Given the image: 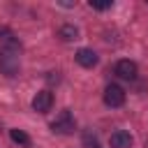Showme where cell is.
Returning <instances> with one entry per match:
<instances>
[{"label":"cell","instance_id":"1","mask_svg":"<svg viewBox=\"0 0 148 148\" xmlns=\"http://www.w3.org/2000/svg\"><path fill=\"white\" fill-rule=\"evenodd\" d=\"M7 44L0 49V72L5 76H16L18 69H21V62H18V44L12 39V37H5Z\"/></svg>","mask_w":148,"mask_h":148},{"label":"cell","instance_id":"2","mask_svg":"<svg viewBox=\"0 0 148 148\" xmlns=\"http://www.w3.org/2000/svg\"><path fill=\"white\" fill-rule=\"evenodd\" d=\"M51 130H53L56 134H72V132L76 130V120H74V116L69 113V109H65V111H60V113L56 116V120L51 123Z\"/></svg>","mask_w":148,"mask_h":148},{"label":"cell","instance_id":"3","mask_svg":"<svg viewBox=\"0 0 148 148\" xmlns=\"http://www.w3.org/2000/svg\"><path fill=\"white\" fill-rule=\"evenodd\" d=\"M104 104L106 106H123L125 104V90L120 88V86H116V83H111V86H106V90H104Z\"/></svg>","mask_w":148,"mask_h":148},{"label":"cell","instance_id":"4","mask_svg":"<svg viewBox=\"0 0 148 148\" xmlns=\"http://www.w3.org/2000/svg\"><path fill=\"white\" fill-rule=\"evenodd\" d=\"M51 106H53V92L39 90V92L32 97V109H35L37 113H46V111H51Z\"/></svg>","mask_w":148,"mask_h":148},{"label":"cell","instance_id":"5","mask_svg":"<svg viewBox=\"0 0 148 148\" xmlns=\"http://www.w3.org/2000/svg\"><path fill=\"white\" fill-rule=\"evenodd\" d=\"M116 74L120 79H125V81L136 79V62H132V60H118L116 62Z\"/></svg>","mask_w":148,"mask_h":148},{"label":"cell","instance_id":"6","mask_svg":"<svg viewBox=\"0 0 148 148\" xmlns=\"http://www.w3.org/2000/svg\"><path fill=\"white\" fill-rule=\"evenodd\" d=\"M74 58H76V62H79L81 67H88V69H90V67H95V65H97V60H99V58H97V53H95L92 49H79Z\"/></svg>","mask_w":148,"mask_h":148},{"label":"cell","instance_id":"7","mask_svg":"<svg viewBox=\"0 0 148 148\" xmlns=\"http://www.w3.org/2000/svg\"><path fill=\"white\" fill-rule=\"evenodd\" d=\"M109 143H111V148H132V136H130V132H125V130H116V132L111 134Z\"/></svg>","mask_w":148,"mask_h":148},{"label":"cell","instance_id":"8","mask_svg":"<svg viewBox=\"0 0 148 148\" xmlns=\"http://www.w3.org/2000/svg\"><path fill=\"white\" fill-rule=\"evenodd\" d=\"M58 37H60L62 42H74V39H79V30H76L74 25H62V28L58 30Z\"/></svg>","mask_w":148,"mask_h":148},{"label":"cell","instance_id":"9","mask_svg":"<svg viewBox=\"0 0 148 148\" xmlns=\"http://www.w3.org/2000/svg\"><path fill=\"white\" fill-rule=\"evenodd\" d=\"M9 136H12V141L18 143V146H30V136H28L25 132H21V130H9Z\"/></svg>","mask_w":148,"mask_h":148},{"label":"cell","instance_id":"10","mask_svg":"<svg viewBox=\"0 0 148 148\" xmlns=\"http://www.w3.org/2000/svg\"><path fill=\"white\" fill-rule=\"evenodd\" d=\"M111 5H113L111 0H90V7L97 9V12H104V9H109Z\"/></svg>","mask_w":148,"mask_h":148},{"label":"cell","instance_id":"11","mask_svg":"<svg viewBox=\"0 0 148 148\" xmlns=\"http://www.w3.org/2000/svg\"><path fill=\"white\" fill-rule=\"evenodd\" d=\"M83 143H86L88 148H99V141H97V136H92L90 132H86V134H83Z\"/></svg>","mask_w":148,"mask_h":148}]
</instances>
